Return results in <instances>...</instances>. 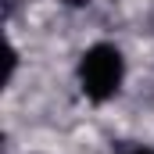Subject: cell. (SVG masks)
<instances>
[{"label":"cell","mask_w":154,"mask_h":154,"mask_svg":"<svg viewBox=\"0 0 154 154\" xmlns=\"http://www.w3.org/2000/svg\"><path fill=\"white\" fill-rule=\"evenodd\" d=\"M65 4H72V7H82V4H90V0H65Z\"/></svg>","instance_id":"cell-3"},{"label":"cell","mask_w":154,"mask_h":154,"mask_svg":"<svg viewBox=\"0 0 154 154\" xmlns=\"http://www.w3.org/2000/svg\"><path fill=\"white\" fill-rule=\"evenodd\" d=\"M125 154H154L151 147H133V151H125Z\"/></svg>","instance_id":"cell-2"},{"label":"cell","mask_w":154,"mask_h":154,"mask_svg":"<svg viewBox=\"0 0 154 154\" xmlns=\"http://www.w3.org/2000/svg\"><path fill=\"white\" fill-rule=\"evenodd\" d=\"M125 79V57L111 43H93L79 61V86L90 100H111Z\"/></svg>","instance_id":"cell-1"}]
</instances>
